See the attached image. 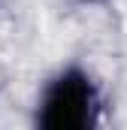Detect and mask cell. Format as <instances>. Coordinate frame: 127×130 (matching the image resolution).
I'll list each match as a JSON object with an SVG mask.
<instances>
[{"mask_svg": "<svg viewBox=\"0 0 127 130\" xmlns=\"http://www.w3.org/2000/svg\"><path fill=\"white\" fill-rule=\"evenodd\" d=\"M103 85L79 61L49 73L33 100V124L39 130H94L103 121Z\"/></svg>", "mask_w": 127, "mask_h": 130, "instance_id": "6da1fadb", "label": "cell"}, {"mask_svg": "<svg viewBox=\"0 0 127 130\" xmlns=\"http://www.w3.org/2000/svg\"><path fill=\"white\" fill-rule=\"evenodd\" d=\"M76 3H82V6H100V3H106V0H76Z\"/></svg>", "mask_w": 127, "mask_h": 130, "instance_id": "7a4b0ae2", "label": "cell"}, {"mask_svg": "<svg viewBox=\"0 0 127 130\" xmlns=\"http://www.w3.org/2000/svg\"><path fill=\"white\" fill-rule=\"evenodd\" d=\"M0 3H3V0H0Z\"/></svg>", "mask_w": 127, "mask_h": 130, "instance_id": "3957f363", "label": "cell"}]
</instances>
